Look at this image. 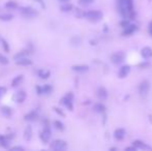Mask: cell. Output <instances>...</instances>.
Instances as JSON below:
<instances>
[{"label": "cell", "mask_w": 152, "mask_h": 151, "mask_svg": "<svg viewBox=\"0 0 152 151\" xmlns=\"http://www.w3.org/2000/svg\"><path fill=\"white\" fill-rule=\"evenodd\" d=\"M137 149H138L137 147H135L133 145V147H126V148H125V150H126V151H136Z\"/></svg>", "instance_id": "8d00e7d4"}, {"label": "cell", "mask_w": 152, "mask_h": 151, "mask_svg": "<svg viewBox=\"0 0 152 151\" xmlns=\"http://www.w3.org/2000/svg\"><path fill=\"white\" fill-rule=\"evenodd\" d=\"M50 148L55 151L65 150L67 148V143L65 141H63V140H55V141H53L51 143Z\"/></svg>", "instance_id": "3957f363"}, {"label": "cell", "mask_w": 152, "mask_h": 151, "mask_svg": "<svg viewBox=\"0 0 152 151\" xmlns=\"http://www.w3.org/2000/svg\"><path fill=\"white\" fill-rule=\"evenodd\" d=\"M28 54H29V52H28V51H21V52H19L18 54H16L15 56H14V59L18 60V59H20V58L27 57Z\"/></svg>", "instance_id": "484cf974"}, {"label": "cell", "mask_w": 152, "mask_h": 151, "mask_svg": "<svg viewBox=\"0 0 152 151\" xmlns=\"http://www.w3.org/2000/svg\"><path fill=\"white\" fill-rule=\"evenodd\" d=\"M54 110H55V112H56V113H58L59 115H61V116H65V114H64L63 112L59 109V108H54Z\"/></svg>", "instance_id": "e575fe53"}, {"label": "cell", "mask_w": 152, "mask_h": 151, "mask_svg": "<svg viewBox=\"0 0 152 151\" xmlns=\"http://www.w3.org/2000/svg\"><path fill=\"white\" fill-rule=\"evenodd\" d=\"M58 1H60V2H62V3H66V2H69L71 0H58Z\"/></svg>", "instance_id": "f35d334b"}, {"label": "cell", "mask_w": 152, "mask_h": 151, "mask_svg": "<svg viewBox=\"0 0 152 151\" xmlns=\"http://www.w3.org/2000/svg\"><path fill=\"white\" fill-rule=\"evenodd\" d=\"M35 1H37V2H38V3H40V4H42V8H45V6H46V5H45V3H44V0H35Z\"/></svg>", "instance_id": "74e56055"}, {"label": "cell", "mask_w": 152, "mask_h": 151, "mask_svg": "<svg viewBox=\"0 0 152 151\" xmlns=\"http://www.w3.org/2000/svg\"><path fill=\"white\" fill-rule=\"evenodd\" d=\"M114 136H115V138L117 140H122L123 138H124V136H125V131L123 128L116 129L115 133H114Z\"/></svg>", "instance_id": "d6986e66"}, {"label": "cell", "mask_w": 152, "mask_h": 151, "mask_svg": "<svg viewBox=\"0 0 152 151\" xmlns=\"http://www.w3.org/2000/svg\"><path fill=\"white\" fill-rule=\"evenodd\" d=\"M0 111H1V113H2L3 116H5V117H10V116H12V109H10V107H8V106L1 107Z\"/></svg>", "instance_id": "ac0fdd59"}, {"label": "cell", "mask_w": 152, "mask_h": 151, "mask_svg": "<svg viewBox=\"0 0 152 151\" xmlns=\"http://www.w3.org/2000/svg\"><path fill=\"white\" fill-rule=\"evenodd\" d=\"M0 42H1V44H2V47H3V50H4L5 52H10V46H8V42L6 40H4L3 38H0Z\"/></svg>", "instance_id": "f1b7e54d"}, {"label": "cell", "mask_w": 152, "mask_h": 151, "mask_svg": "<svg viewBox=\"0 0 152 151\" xmlns=\"http://www.w3.org/2000/svg\"><path fill=\"white\" fill-rule=\"evenodd\" d=\"M120 25L122 26L123 28H125V27H127L128 25H129V22H128V21L126 20V19H124V20L121 21V22H120Z\"/></svg>", "instance_id": "d6a6232c"}, {"label": "cell", "mask_w": 152, "mask_h": 151, "mask_svg": "<svg viewBox=\"0 0 152 151\" xmlns=\"http://www.w3.org/2000/svg\"><path fill=\"white\" fill-rule=\"evenodd\" d=\"M133 145L135 147H137L138 149H143V148H148L146 145L144 144V142L142 141H139V140H137V141H134L133 142Z\"/></svg>", "instance_id": "d4e9b609"}, {"label": "cell", "mask_w": 152, "mask_h": 151, "mask_svg": "<svg viewBox=\"0 0 152 151\" xmlns=\"http://www.w3.org/2000/svg\"><path fill=\"white\" fill-rule=\"evenodd\" d=\"M37 74H38V77L40 78V79H44V80L49 79L50 76H51V72L48 70H44V68H42V70H39Z\"/></svg>", "instance_id": "2e32d148"}, {"label": "cell", "mask_w": 152, "mask_h": 151, "mask_svg": "<svg viewBox=\"0 0 152 151\" xmlns=\"http://www.w3.org/2000/svg\"><path fill=\"white\" fill-rule=\"evenodd\" d=\"M10 150H21V151H23V150H24V147H22V146H15V147H12V148H10Z\"/></svg>", "instance_id": "d590c367"}, {"label": "cell", "mask_w": 152, "mask_h": 151, "mask_svg": "<svg viewBox=\"0 0 152 151\" xmlns=\"http://www.w3.org/2000/svg\"><path fill=\"white\" fill-rule=\"evenodd\" d=\"M24 138L26 141H29L32 138V127L30 125H27L24 131Z\"/></svg>", "instance_id": "e0dca14e"}, {"label": "cell", "mask_w": 152, "mask_h": 151, "mask_svg": "<svg viewBox=\"0 0 152 151\" xmlns=\"http://www.w3.org/2000/svg\"><path fill=\"white\" fill-rule=\"evenodd\" d=\"M125 54L123 52H116L111 56V61L113 62L114 64H120L121 62L124 61Z\"/></svg>", "instance_id": "8992f818"}, {"label": "cell", "mask_w": 152, "mask_h": 151, "mask_svg": "<svg viewBox=\"0 0 152 151\" xmlns=\"http://www.w3.org/2000/svg\"><path fill=\"white\" fill-rule=\"evenodd\" d=\"M129 72H130V66H129V65H123L120 70H119L118 76H119V78L123 79V78H125L128 74H129Z\"/></svg>", "instance_id": "30bf717a"}, {"label": "cell", "mask_w": 152, "mask_h": 151, "mask_svg": "<svg viewBox=\"0 0 152 151\" xmlns=\"http://www.w3.org/2000/svg\"><path fill=\"white\" fill-rule=\"evenodd\" d=\"M26 97H27V93H26L25 91H23V90L18 91L15 95V99L18 104H22V102H24Z\"/></svg>", "instance_id": "ba28073f"}, {"label": "cell", "mask_w": 152, "mask_h": 151, "mask_svg": "<svg viewBox=\"0 0 152 151\" xmlns=\"http://www.w3.org/2000/svg\"><path fill=\"white\" fill-rule=\"evenodd\" d=\"M35 89H36V93H37V94H42V93H44V90H42V87H40V86H36V87H35Z\"/></svg>", "instance_id": "836d02e7"}, {"label": "cell", "mask_w": 152, "mask_h": 151, "mask_svg": "<svg viewBox=\"0 0 152 151\" xmlns=\"http://www.w3.org/2000/svg\"><path fill=\"white\" fill-rule=\"evenodd\" d=\"M42 90H44L45 94H50V93H52V91H53V86L50 84H46L42 86Z\"/></svg>", "instance_id": "4316f807"}, {"label": "cell", "mask_w": 152, "mask_h": 151, "mask_svg": "<svg viewBox=\"0 0 152 151\" xmlns=\"http://www.w3.org/2000/svg\"><path fill=\"white\" fill-rule=\"evenodd\" d=\"M12 15L10 14H0V20L4 21V22H8V21L12 20Z\"/></svg>", "instance_id": "cb8c5ba5"}, {"label": "cell", "mask_w": 152, "mask_h": 151, "mask_svg": "<svg viewBox=\"0 0 152 151\" xmlns=\"http://www.w3.org/2000/svg\"><path fill=\"white\" fill-rule=\"evenodd\" d=\"M5 93H6V88L3 86H0V98H1Z\"/></svg>", "instance_id": "1f68e13d"}, {"label": "cell", "mask_w": 152, "mask_h": 151, "mask_svg": "<svg viewBox=\"0 0 152 151\" xmlns=\"http://www.w3.org/2000/svg\"><path fill=\"white\" fill-rule=\"evenodd\" d=\"M73 8H74V6L71 4V3L66 2V3H63V4L60 6V10H61V12H71L73 10Z\"/></svg>", "instance_id": "ffe728a7"}, {"label": "cell", "mask_w": 152, "mask_h": 151, "mask_svg": "<svg viewBox=\"0 0 152 151\" xmlns=\"http://www.w3.org/2000/svg\"><path fill=\"white\" fill-rule=\"evenodd\" d=\"M149 31H150V33H151V35H152V23H150V25H149Z\"/></svg>", "instance_id": "ab89813d"}, {"label": "cell", "mask_w": 152, "mask_h": 151, "mask_svg": "<svg viewBox=\"0 0 152 151\" xmlns=\"http://www.w3.org/2000/svg\"><path fill=\"white\" fill-rule=\"evenodd\" d=\"M0 63H1V64H8V57H5L4 55L0 54Z\"/></svg>", "instance_id": "4dcf8cb0"}, {"label": "cell", "mask_w": 152, "mask_h": 151, "mask_svg": "<svg viewBox=\"0 0 152 151\" xmlns=\"http://www.w3.org/2000/svg\"><path fill=\"white\" fill-rule=\"evenodd\" d=\"M97 96L99 97V99H101V100L107 99V97H108V91L105 90V88H103V87H99V88H98Z\"/></svg>", "instance_id": "5bb4252c"}, {"label": "cell", "mask_w": 152, "mask_h": 151, "mask_svg": "<svg viewBox=\"0 0 152 151\" xmlns=\"http://www.w3.org/2000/svg\"><path fill=\"white\" fill-rule=\"evenodd\" d=\"M20 14L25 18H28V19H32V18L37 17L38 15V12L36 10L29 6H23V8H20Z\"/></svg>", "instance_id": "6da1fadb"}, {"label": "cell", "mask_w": 152, "mask_h": 151, "mask_svg": "<svg viewBox=\"0 0 152 151\" xmlns=\"http://www.w3.org/2000/svg\"><path fill=\"white\" fill-rule=\"evenodd\" d=\"M73 98H74V94L71 92H68V93L65 95L64 97L61 98V104L63 106H65L69 111H73L74 110V106H73Z\"/></svg>", "instance_id": "277c9868"}, {"label": "cell", "mask_w": 152, "mask_h": 151, "mask_svg": "<svg viewBox=\"0 0 152 151\" xmlns=\"http://www.w3.org/2000/svg\"><path fill=\"white\" fill-rule=\"evenodd\" d=\"M4 6L6 8H10V10H15V8H18V3L17 1H14V0H10L8 2L5 3Z\"/></svg>", "instance_id": "603a6c76"}, {"label": "cell", "mask_w": 152, "mask_h": 151, "mask_svg": "<svg viewBox=\"0 0 152 151\" xmlns=\"http://www.w3.org/2000/svg\"><path fill=\"white\" fill-rule=\"evenodd\" d=\"M93 110L95 112H97V113H103V112L105 111V105H103V104H95L94 105V107H93Z\"/></svg>", "instance_id": "7402d4cb"}, {"label": "cell", "mask_w": 152, "mask_h": 151, "mask_svg": "<svg viewBox=\"0 0 152 151\" xmlns=\"http://www.w3.org/2000/svg\"><path fill=\"white\" fill-rule=\"evenodd\" d=\"M74 72H86L89 70V66L88 65H85V64H78V65H74V66L71 67Z\"/></svg>", "instance_id": "9c48e42d"}, {"label": "cell", "mask_w": 152, "mask_h": 151, "mask_svg": "<svg viewBox=\"0 0 152 151\" xmlns=\"http://www.w3.org/2000/svg\"><path fill=\"white\" fill-rule=\"evenodd\" d=\"M141 55L146 59L152 57V49L150 47H144L141 50Z\"/></svg>", "instance_id": "7c38bea8"}, {"label": "cell", "mask_w": 152, "mask_h": 151, "mask_svg": "<svg viewBox=\"0 0 152 151\" xmlns=\"http://www.w3.org/2000/svg\"><path fill=\"white\" fill-rule=\"evenodd\" d=\"M136 30H137V26L136 25H128L127 27L124 28V31H123V35H130L133 34L134 32H135Z\"/></svg>", "instance_id": "9a60e30c"}, {"label": "cell", "mask_w": 152, "mask_h": 151, "mask_svg": "<svg viewBox=\"0 0 152 151\" xmlns=\"http://www.w3.org/2000/svg\"><path fill=\"white\" fill-rule=\"evenodd\" d=\"M16 63H17L18 65H21V66H28V65L32 64V60L27 57H23L16 60Z\"/></svg>", "instance_id": "8fae6325"}, {"label": "cell", "mask_w": 152, "mask_h": 151, "mask_svg": "<svg viewBox=\"0 0 152 151\" xmlns=\"http://www.w3.org/2000/svg\"><path fill=\"white\" fill-rule=\"evenodd\" d=\"M54 126L56 127L58 131H64V124L62 123L61 121H59V120L54 121Z\"/></svg>", "instance_id": "83f0119b"}, {"label": "cell", "mask_w": 152, "mask_h": 151, "mask_svg": "<svg viewBox=\"0 0 152 151\" xmlns=\"http://www.w3.org/2000/svg\"><path fill=\"white\" fill-rule=\"evenodd\" d=\"M23 79H24V77H23L22 74H20V76H17V77H16L15 79L12 80V87H17V86H19V85L21 84V82L23 81Z\"/></svg>", "instance_id": "44dd1931"}, {"label": "cell", "mask_w": 152, "mask_h": 151, "mask_svg": "<svg viewBox=\"0 0 152 151\" xmlns=\"http://www.w3.org/2000/svg\"><path fill=\"white\" fill-rule=\"evenodd\" d=\"M51 136L52 135H51V129H50V127H44V129H42L40 135H39V138H40L42 143L47 144L48 142L50 141V139H51Z\"/></svg>", "instance_id": "5b68a950"}, {"label": "cell", "mask_w": 152, "mask_h": 151, "mask_svg": "<svg viewBox=\"0 0 152 151\" xmlns=\"http://www.w3.org/2000/svg\"><path fill=\"white\" fill-rule=\"evenodd\" d=\"M149 89H150V84L147 80L143 81L140 84V86H139V92H140V94L143 95V96H146V95H147V93L149 92Z\"/></svg>", "instance_id": "52a82bcc"}, {"label": "cell", "mask_w": 152, "mask_h": 151, "mask_svg": "<svg viewBox=\"0 0 152 151\" xmlns=\"http://www.w3.org/2000/svg\"><path fill=\"white\" fill-rule=\"evenodd\" d=\"M94 0H79V4L83 5V6H87V5H90L91 3H93Z\"/></svg>", "instance_id": "f546056e"}, {"label": "cell", "mask_w": 152, "mask_h": 151, "mask_svg": "<svg viewBox=\"0 0 152 151\" xmlns=\"http://www.w3.org/2000/svg\"><path fill=\"white\" fill-rule=\"evenodd\" d=\"M37 117H38L37 112L36 111H31V112H29V113H27V114L25 115V120H26V121H34V120H36Z\"/></svg>", "instance_id": "4fadbf2b"}, {"label": "cell", "mask_w": 152, "mask_h": 151, "mask_svg": "<svg viewBox=\"0 0 152 151\" xmlns=\"http://www.w3.org/2000/svg\"><path fill=\"white\" fill-rule=\"evenodd\" d=\"M84 17L86 19H88L89 21H93V22H97L103 18V12H99V10H89V12H86Z\"/></svg>", "instance_id": "7a4b0ae2"}]
</instances>
